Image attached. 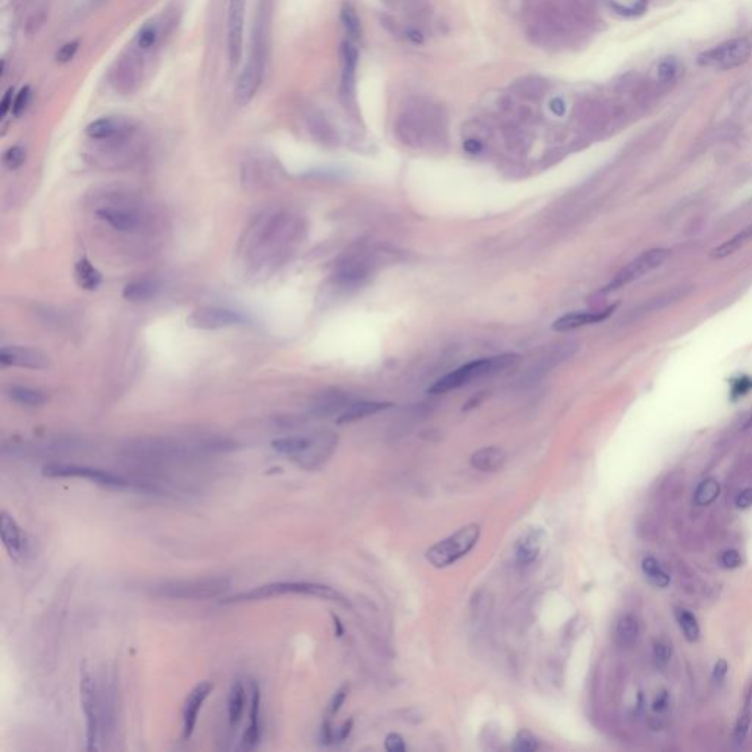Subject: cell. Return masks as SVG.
<instances>
[{"label": "cell", "mask_w": 752, "mask_h": 752, "mask_svg": "<svg viewBox=\"0 0 752 752\" xmlns=\"http://www.w3.org/2000/svg\"><path fill=\"white\" fill-rule=\"evenodd\" d=\"M293 220L284 215H269L258 220L244 242L249 265L254 269L277 265L293 237Z\"/></svg>", "instance_id": "6da1fadb"}, {"label": "cell", "mask_w": 752, "mask_h": 752, "mask_svg": "<svg viewBox=\"0 0 752 752\" xmlns=\"http://www.w3.org/2000/svg\"><path fill=\"white\" fill-rule=\"evenodd\" d=\"M446 130L442 109L422 99H413L399 116L396 131L403 143L423 147L441 139Z\"/></svg>", "instance_id": "7a4b0ae2"}, {"label": "cell", "mask_w": 752, "mask_h": 752, "mask_svg": "<svg viewBox=\"0 0 752 752\" xmlns=\"http://www.w3.org/2000/svg\"><path fill=\"white\" fill-rule=\"evenodd\" d=\"M281 595H303V596H315L320 598L325 601L338 603L341 606L349 607V601L343 594H339L337 589L316 582H273L266 584L258 588H253L246 592H240L237 595L225 598L222 604H242V603H253L268 600V598H275Z\"/></svg>", "instance_id": "3957f363"}, {"label": "cell", "mask_w": 752, "mask_h": 752, "mask_svg": "<svg viewBox=\"0 0 752 752\" xmlns=\"http://www.w3.org/2000/svg\"><path fill=\"white\" fill-rule=\"evenodd\" d=\"M519 362L518 354H501L487 358H480L470 363L457 368L451 373L442 376L430 389V394H446V392L458 389L470 384L473 380L484 378V376L495 375L515 366Z\"/></svg>", "instance_id": "277c9868"}, {"label": "cell", "mask_w": 752, "mask_h": 752, "mask_svg": "<svg viewBox=\"0 0 752 752\" xmlns=\"http://www.w3.org/2000/svg\"><path fill=\"white\" fill-rule=\"evenodd\" d=\"M231 579L224 576L199 577L184 580H168L151 588V594L166 600H209L220 596L231 588Z\"/></svg>", "instance_id": "5b68a950"}, {"label": "cell", "mask_w": 752, "mask_h": 752, "mask_svg": "<svg viewBox=\"0 0 752 752\" xmlns=\"http://www.w3.org/2000/svg\"><path fill=\"white\" fill-rule=\"evenodd\" d=\"M481 538V526L476 523L460 527L453 535L434 544L426 551V560L437 569H446L468 556Z\"/></svg>", "instance_id": "8992f818"}, {"label": "cell", "mask_w": 752, "mask_h": 752, "mask_svg": "<svg viewBox=\"0 0 752 752\" xmlns=\"http://www.w3.org/2000/svg\"><path fill=\"white\" fill-rule=\"evenodd\" d=\"M80 698L85 715V748L93 752L100 748L101 742V707L99 687L85 663L81 664L80 670Z\"/></svg>", "instance_id": "52a82bcc"}, {"label": "cell", "mask_w": 752, "mask_h": 752, "mask_svg": "<svg viewBox=\"0 0 752 752\" xmlns=\"http://www.w3.org/2000/svg\"><path fill=\"white\" fill-rule=\"evenodd\" d=\"M42 473L46 477H81V480L92 481L100 487L113 489H135L134 480H130V477L123 475H116L108 470L94 469L89 466L54 463L46 465Z\"/></svg>", "instance_id": "ba28073f"}, {"label": "cell", "mask_w": 752, "mask_h": 752, "mask_svg": "<svg viewBox=\"0 0 752 752\" xmlns=\"http://www.w3.org/2000/svg\"><path fill=\"white\" fill-rule=\"evenodd\" d=\"M752 54L748 39H732L717 44L698 56V63L719 71H730L744 65Z\"/></svg>", "instance_id": "9c48e42d"}, {"label": "cell", "mask_w": 752, "mask_h": 752, "mask_svg": "<svg viewBox=\"0 0 752 752\" xmlns=\"http://www.w3.org/2000/svg\"><path fill=\"white\" fill-rule=\"evenodd\" d=\"M570 25L568 15L564 13L560 4L544 2L535 9L532 34L537 40H556L566 36Z\"/></svg>", "instance_id": "30bf717a"}, {"label": "cell", "mask_w": 752, "mask_h": 752, "mask_svg": "<svg viewBox=\"0 0 752 752\" xmlns=\"http://www.w3.org/2000/svg\"><path fill=\"white\" fill-rule=\"evenodd\" d=\"M669 256V250L665 249H653L642 253L635 261H632L629 265H626L614 280L603 289V293H610L614 289H619L630 282H634L639 278H642L646 273L653 272L658 266H661Z\"/></svg>", "instance_id": "8fae6325"}, {"label": "cell", "mask_w": 752, "mask_h": 752, "mask_svg": "<svg viewBox=\"0 0 752 752\" xmlns=\"http://www.w3.org/2000/svg\"><path fill=\"white\" fill-rule=\"evenodd\" d=\"M247 320L249 319L240 312L218 306H203L193 311L192 315L187 318V325L194 330L213 331L244 325Z\"/></svg>", "instance_id": "7c38bea8"}, {"label": "cell", "mask_w": 752, "mask_h": 752, "mask_svg": "<svg viewBox=\"0 0 752 752\" xmlns=\"http://www.w3.org/2000/svg\"><path fill=\"white\" fill-rule=\"evenodd\" d=\"M246 0H230L228 6V55L231 66H237L243 56Z\"/></svg>", "instance_id": "4fadbf2b"}, {"label": "cell", "mask_w": 752, "mask_h": 752, "mask_svg": "<svg viewBox=\"0 0 752 752\" xmlns=\"http://www.w3.org/2000/svg\"><path fill=\"white\" fill-rule=\"evenodd\" d=\"M0 538H2L6 551L15 561H23L31 554L30 541L20 525L5 510L0 513Z\"/></svg>", "instance_id": "5bb4252c"}, {"label": "cell", "mask_w": 752, "mask_h": 752, "mask_svg": "<svg viewBox=\"0 0 752 752\" xmlns=\"http://www.w3.org/2000/svg\"><path fill=\"white\" fill-rule=\"evenodd\" d=\"M337 442V435L332 432L315 434L311 447L296 460V463L306 470H316L322 468L332 456Z\"/></svg>", "instance_id": "9a60e30c"}, {"label": "cell", "mask_w": 752, "mask_h": 752, "mask_svg": "<svg viewBox=\"0 0 752 752\" xmlns=\"http://www.w3.org/2000/svg\"><path fill=\"white\" fill-rule=\"evenodd\" d=\"M0 363L4 366L43 370L50 365L49 357L37 350L24 346H6L0 350Z\"/></svg>", "instance_id": "2e32d148"}, {"label": "cell", "mask_w": 752, "mask_h": 752, "mask_svg": "<svg viewBox=\"0 0 752 752\" xmlns=\"http://www.w3.org/2000/svg\"><path fill=\"white\" fill-rule=\"evenodd\" d=\"M213 691V683L204 680L196 685L192 692L185 698V703L182 707V739L188 741L196 730L199 713L204 704V701L208 699L211 692Z\"/></svg>", "instance_id": "e0dca14e"}, {"label": "cell", "mask_w": 752, "mask_h": 752, "mask_svg": "<svg viewBox=\"0 0 752 752\" xmlns=\"http://www.w3.org/2000/svg\"><path fill=\"white\" fill-rule=\"evenodd\" d=\"M262 692L256 680L250 682V710H249V726L243 734L242 749L253 751L259 746L262 741Z\"/></svg>", "instance_id": "ac0fdd59"}, {"label": "cell", "mask_w": 752, "mask_h": 752, "mask_svg": "<svg viewBox=\"0 0 752 752\" xmlns=\"http://www.w3.org/2000/svg\"><path fill=\"white\" fill-rule=\"evenodd\" d=\"M545 538L546 534L542 527H531L518 539L515 546V556L519 566L527 568L538 560L544 549Z\"/></svg>", "instance_id": "d6986e66"}, {"label": "cell", "mask_w": 752, "mask_h": 752, "mask_svg": "<svg viewBox=\"0 0 752 752\" xmlns=\"http://www.w3.org/2000/svg\"><path fill=\"white\" fill-rule=\"evenodd\" d=\"M261 84V65L256 59H250V62L244 66L240 77L235 84L234 92V100L238 106L249 105L251 99L254 97L256 92Z\"/></svg>", "instance_id": "ffe728a7"}, {"label": "cell", "mask_w": 752, "mask_h": 752, "mask_svg": "<svg viewBox=\"0 0 752 752\" xmlns=\"http://www.w3.org/2000/svg\"><path fill=\"white\" fill-rule=\"evenodd\" d=\"M96 215L101 220L108 222L113 230L121 232H131L140 224L139 215L134 211L123 206H113V204H106V206L99 208L96 211Z\"/></svg>", "instance_id": "44dd1931"}, {"label": "cell", "mask_w": 752, "mask_h": 752, "mask_svg": "<svg viewBox=\"0 0 752 752\" xmlns=\"http://www.w3.org/2000/svg\"><path fill=\"white\" fill-rule=\"evenodd\" d=\"M341 93L347 100H354V81H356V68L358 62V52L353 43L344 42L341 44Z\"/></svg>", "instance_id": "7402d4cb"}, {"label": "cell", "mask_w": 752, "mask_h": 752, "mask_svg": "<svg viewBox=\"0 0 752 752\" xmlns=\"http://www.w3.org/2000/svg\"><path fill=\"white\" fill-rule=\"evenodd\" d=\"M614 309H616V306L607 307V309L598 312H573L563 315L553 323V330L557 332H566L577 330L580 327H587V325L603 322L613 313Z\"/></svg>", "instance_id": "603a6c76"}, {"label": "cell", "mask_w": 752, "mask_h": 752, "mask_svg": "<svg viewBox=\"0 0 752 752\" xmlns=\"http://www.w3.org/2000/svg\"><path fill=\"white\" fill-rule=\"evenodd\" d=\"M391 403H381V401H358L351 406H349L343 413L339 415L337 422L339 425L353 423L357 420H362L365 418H369L372 415H376L382 412V410L389 408Z\"/></svg>", "instance_id": "cb8c5ba5"}, {"label": "cell", "mask_w": 752, "mask_h": 752, "mask_svg": "<svg viewBox=\"0 0 752 752\" xmlns=\"http://www.w3.org/2000/svg\"><path fill=\"white\" fill-rule=\"evenodd\" d=\"M470 463L480 472H495L506 463V453L499 447H484L472 454Z\"/></svg>", "instance_id": "d4e9b609"}, {"label": "cell", "mask_w": 752, "mask_h": 752, "mask_svg": "<svg viewBox=\"0 0 752 752\" xmlns=\"http://www.w3.org/2000/svg\"><path fill=\"white\" fill-rule=\"evenodd\" d=\"M313 435H296V437H284L272 442V449L280 454L296 461L307 449L311 447Z\"/></svg>", "instance_id": "484cf974"}, {"label": "cell", "mask_w": 752, "mask_h": 752, "mask_svg": "<svg viewBox=\"0 0 752 752\" xmlns=\"http://www.w3.org/2000/svg\"><path fill=\"white\" fill-rule=\"evenodd\" d=\"M549 90V82L538 75H527L513 84V92L525 100H539Z\"/></svg>", "instance_id": "4316f807"}, {"label": "cell", "mask_w": 752, "mask_h": 752, "mask_svg": "<svg viewBox=\"0 0 752 752\" xmlns=\"http://www.w3.org/2000/svg\"><path fill=\"white\" fill-rule=\"evenodd\" d=\"M159 292V284L155 280L140 278L128 282L123 289V297L128 301H146L155 297Z\"/></svg>", "instance_id": "83f0119b"}, {"label": "cell", "mask_w": 752, "mask_h": 752, "mask_svg": "<svg viewBox=\"0 0 752 752\" xmlns=\"http://www.w3.org/2000/svg\"><path fill=\"white\" fill-rule=\"evenodd\" d=\"M74 275H75L77 284L81 288L87 289V292L97 289L101 284V280H104L101 278V273L99 272V269L87 258H82L75 263Z\"/></svg>", "instance_id": "f1b7e54d"}, {"label": "cell", "mask_w": 752, "mask_h": 752, "mask_svg": "<svg viewBox=\"0 0 752 752\" xmlns=\"http://www.w3.org/2000/svg\"><path fill=\"white\" fill-rule=\"evenodd\" d=\"M246 708V688L242 680H235L228 696V720L231 727L240 723Z\"/></svg>", "instance_id": "f546056e"}, {"label": "cell", "mask_w": 752, "mask_h": 752, "mask_svg": "<svg viewBox=\"0 0 752 752\" xmlns=\"http://www.w3.org/2000/svg\"><path fill=\"white\" fill-rule=\"evenodd\" d=\"M8 396L13 403L20 404V406H25V407H42L43 404L47 403V397L44 392L30 388V387L13 385L9 388Z\"/></svg>", "instance_id": "4dcf8cb0"}, {"label": "cell", "mask_w": 752, "mask_h": 752, "mask_svg": "<svg viewBox=\"0 0 752 752\" xmlns=\"http://www.w3.org/2000/svg\"><path fill=\"white\" fill-rule=\"evenodd\" d=\"M639 637V623L632 614H625L616 626V639L622 646H630Z\"/></svg>", "instance_id": "1f68e13d"}, {"label": "cell", "mask_w": 752, "mask_h": 752, "mask_svg": "<svg viewBox=\"0 0 752 752\" xmlns=\"http://www.w3.org/2000/svg\"><path fill=\"white\" fill-rule=\"evenodd\" d=\"M749 240H752V225L741 230V232H738L737 235L732 237L730 240H727L720 247H717L715 250H713L711 256H713V258H717V259L727 258V256L733 254L734 251H738Z\"/></svg>", "instance_id": "d6a6232c"}, {"label": "cell", "mask_w": 752, "mask_h": 752, "mask_svg": "<svg viewBox=\"0 0 752 752\" xmlns=\"http://www.w3.org/2000/svg\"><path fill=\"white\" fill-rule=\"evenodd\" d=\"M720 495V484L717 482L715 480H706L701 482L696 489H695V494H694V501L696 506H710L711 503H714L717 499H719Z\"/></svg>", "instance_id": "836d02e7"}, {"label": "cell", "mask_w": 752, "mask_h": 752, "mask_svg": "<svg viewBox=\"0 0 752 752\" xmlns=\"http://www.w3.org/2000/svg\"><path fill=\"white\" fill-rule=\"evenodd\" d=\"M642 572L649 582L658 588H665L670 584V576L665 573L654 557H646L642 561Z\"/></svg>", "instance_id": "e575fe53"}, {"label": "cell", "mask_w": 752, "mask_h": 752, "mask_svg": "<svg viewBox=\"0 0 752 752\" xmlns=\"http://www.w3.org/2000/svg\"><path fill=\"white\" fill-rule=\"evenodd\" d=\"M118 124L111 118H100L97 121H93L87 128H85V134H87L93 140H106L111 137L116 135L118 132Z\"/></svg>", "instance_id": "d590c367"}, {"label": "cell", "mask_w": 752, "mask_h": 752, "mask_svg": "<svg viewBox=\"0 0 752 752\" xmlns=\"http://www.w3.org/2000/svg\"><path fill=\"white\" fill-rule=\"evenodd\" d=\"M677 620L685 638L689 642H695L699 638V625L694 614L688 610H677Z\"/></svg>", "instance_id": "8d00e7d4"}, {"label": "cell", "mask_w": 752, "mask_h": 752, "mask_svg": "<svg viewBox=\"0 0 752 752\" xmlns=\"http://www.w3.org/2000/svg\"><path fill=\"white\" fill-rule=\"evenodd\" d=\"M341 23H343L344 30L351 39L361 37V20H358L356 9L350 4H346L341 9Z\"/></svg>", "instance_id": "74e56055"}, {"label": "cell", "mask_w": 752, "mask_h": 752, "mask_svg": "<svg viewBox=\"0 0 752 752\" xmlns=\"http://www.w3.org/2000/svg\"><path fill=\"white\" fill-rule=\"evenodd\" d=\"M680 73V65L675 58H665L657 66V78L661 82H672Z\"/></svg>", "instance_id": "f35d334b"}, {"label": "cell", "mask_w": 752, "mask_h": 752, "mask_svg": "<svg viewBox=\"0 0 752 752\" xmlns=\"http://www.w3.org/2000/svg\"><path fill=\"white\" fill-rule=\"evenodd\" d=\"M513 749L518 752H534L539 749V741L531 732L522 730L515 738V742H513Z\"/></svg>", "instance_id": "ab89813d"}, {"label": "cell", "mask_w": 752, "mask_h": 752, "mask_svg": "<svg viewBox=\"0 0 752 752\" xmlns=\"http://www.w3.org/2000/svg\"><path fill=\"white\" fill-rule=\"evenodd\" d=\"M25 158H27V153H25V149L23 146H12L5 151L4 165L8 169L15 170L25 162Z\"/></svg>", "instance_id": "60d3db41"}, {"label": "cell", "mask_w": 752, "mask_h": 752, "mask_svg": "<svg viewBox=\"0 0 752 752\" xmlns=\"http://www.w3.org/2000/svg\"><path fill=\"white\" fill-rule=\"evenodd\" d=\"M311 128L316 134V137H319V139L323 142H331L334 139V132L331 127L320 115L315 113L311 116Z\"/></svg>", "instance_id": "b9f144b4"}, {"label": "cell", "mask_w": 752, "mask_h": 752, "mask_svg": "<svg viewBox=\"0 0 752 752\" xmlns=\"http://www.w3.org/2000/svg\"><path fill=\"white\" fill-rule=\"evenodd\" d=\"M751 710L748 708V704L744 710V713L739 715V719L737 722V726H734V733H733V739L737 744H742L746 738V734L749 732V727H751Z\"/></svg>", "instance_id": "7bdbcfd3"}, {"label": "cell", "mask_w": 752, "mask_h": 752, "mask_svg": "<svg viewBox=\"0 0 752 752\" xmlns=\"http://www.w3.org/2000/svg\"><path fill=\"white\" fill-rule=\"evenodd\" d=\"M670 657H672V645L668 641H664V639L656 642V645H654V661L657 664V668H660V669L668 668V664L670 663Z\"/></svg>", "instance_id": "ee69618b"}, {"label": "cell", "mask_w": 752, "mask_h": 752, "mask_svg": "<svg viewBox=\"0 0 752 752\" xmlns=\"http://www.w3.org/2000/svg\"><path fill=\"white\" fill-rule=\"evenodd\" d=\"M30 100H31V89L28 87V85H25V87H23L20 90V93L15 96L13 106H12L13 116L20 118L27 111V108L30 105Z\"/></svg>", "instance_id": "f6af8a7d"}, {"label": "cell", "mask_w": 752, "mask_h": 752, "mask_svg": "<svg viewBox=\"0 0 752 752\" xmlns=\"http://www.w3.org/2000/svg\"><path fill=\"white\" fill-rule=\"evenodd\" d=\"M349 691H350V687L349 685H343L335 692V695L332 696L331 703H330V707H328L327 720H331L332 717L341 710V707H343V704L346 703V699H347Z\"/></svg>", "instance_id": "bcb514c9"}, {"label": "cell", "mask_w": 752, "mask_h": 752, "mask_svg": "<svg viewBox=\"0 0 752 752\" xmlns=\"http://www.w3.org/2000/svg\"><path fill=\"white\" fill-rule=\"evenodd\" d=\"M156 40H158V30L153 24L146 25L139 34V46L142 49L153 47V46H155Z\"/></svg>", "instance_id": "7dc6e473"}, {"label": "cell", "mask_w": 752, "mask_h": 752, "mask_svg": "<svg viewBox=\"0 0 752 752\" xmlns=\"http://www.w3.org/2000/svg\"><path fill=\"white\" fill-rule=\"evenodd\" d=\"M78 47H80V43L78 42H70L63 44L56 54V61L61 62V63H66L74 59V56L77 55L78 52Z\"/></svg>", "instance_id": "c3c4849f"}, {"label": "cell", "mask_w": 752, "mask_h": 752, "mask_svg": "<svg viewBox=\"0 0 752 752\" xmlns=\"http://www.w3.org/2000/svg\"><path fill=\"white\" fill-rule=\"evenodd\" d=\"M720 563L726 569H738L742 564V557L737 550H726L720 557Z\"/></svg>", "instance_id": "681fc988"}, {"label": "cell", "mask_w": 752, "mask_h": 752, "mask_svg": "<svg viewBox=\"0 0 752 752\" xmlns=\"http://www.w3.org/2000/svg\"><path fill=\"white\" fill-rule=\"evenodd\" d=\"M385 749L389 752H406L407 745L399 733H389L385 738Z\"/></svg>", "instance_id": "f907efd6"}, {"label": "cell", "mask_w": 752, "mask_h": 752, "mask_svg": "<svg viewBox=\"0 0 752 752\" xmlns=\"http://www.w3.org/2000/svg\"><path fill=\"white\" fill-rule=\"evenodd\" d=\"M495 100H497V101H495V104H497V106H499V109H500L501 112H511L513 109H515V106H516L515 99H513L511 94H506V93H503V94H500V96H499L497 99H495Z\"/></svg>", "instance_id": "816d5d0a"}, {"label": "cell", "mask_w": 752, "mask_h": 752, "mask_svg": "<svg viewBox=\"0 0 752 752\" xmlns=\"http://www.w3.org/2000/svg\"><path fill=\"white\" fill-rule=\"evenodd\" d=\"M752 506V489L751 488H746L744 489L737 499V507L738 508H748Z\"/></svg>", "instance_id": "f5cc1de1"}, {"label": "cell", "mask_w": 752, "mask_h": 752, "mask_svg": "<svg viewBox=\"0 0 752 752\" xmlns=\"http://www.w3.org/2000/svg\"><path fill=\"white\" fill-rule=\"evenodd\" d=\"M13 89H9L2 100V105H0V115H2V118H5L11 111H12V106H13Z\"/></svg>", "instance_id": "db71d44e"}, {"label": "cell", "mask_w": 752, "mask_h": 752, "mask_svg": "<svg viewBox=\"0 0 752 752\" xmlns=\"http://www.w3.org/2000/svg\"><path fill=\"white\" fill-rule=\"evenodd\" d=\"M381 25L391 34H399L400 32V27H399L397 21L394 18H391V16H388V15L381 16Z\"/></svg>", "instance_id": "11a10c76"}, {"label": "cell", "mask_w": 752, "mask_h": 752, "mask_svg": "<svg viewBox=\"0 0 752 752\" xmlns=\"http://www.w3.org/2000/svg\"><path fill=\"white\" fill-rule=\"evenodd\" d=\"M726 673H727V663H726L725 660H719V661L715 663L714 670H713V676H714V679H715L717 682H720V680L725 679Z\"/></svg>", "instance_id": "9f6ffc18"}, {"label": "cell", "mask_w": 752, "mask_h": 752, "mask_svg": "<svg viewBox=\"0 0 752 752\" xmlns=\"http://www.w3.org/2000/svg\"><path fill=\"white\" fill-rule=\"evenodd\" d=\"M351 729H353V720L350 719L349 722H346L343 726H341V727L337 730V733H335V741L343 742L344 739H347V737L350 734Z\"/></svg>", "instance_id": "6f0895ef"}, {"label": "cell", "mask_w": 752, "mask_h": 752, "mask_svg": "<svg viewBox=\"0 0 752 752\" xmlns=\"http://www.w3.org/2000/svg\"><path fill=\"white\" fill-rule=\"evenodd\" d=\"M751 387H752V381H749V380L738 381L737 384H734V387H733V394H734V396H738V397H739V396H744L745 392H746Z\"/></svg>", "instance_id": "680465c9"}, {"label": "cell", "mask_w": 752, "mask_h": 752, "mask_svg": "<svg viewBox=\"0 0 752 752\" xmlns=\"http://www.w3.org/2000/svg\"><path fill=\"white\" fill-rule=\"evenodd\" d=\"M482 142L480 139H468L465 142V150L469 151V153H480L482 150Z\"/></svg>", "instance_id": "91938a15"}, {"label": "cell", "mask_w": 752, "mask_h": 752, "mask_svg": "<svg viewBox=\"0 0 752 752\" xmlns=\"http://www.w3.org/2000/svg\"><path fill=\"white\" fill-rule=\"evenodd\" d=\"M550 109L553 111V113H554V115H558V116H561V115H564V112H566V104H564V101H563L561 99L556 97V99H553V100H551V104H550Z\"/></svg>", "instance_id": "94428289"}, {"label": "cell", "mask_w": 752, "mask_h": 752, "mask_svg": "<svg viewBox=\"0 0 752 752\" xmlns=\"http://www.w3.org/2000/svg\"><path fill=\"white\" fill-rule=\"evenodd\" d=\"M406 37H407V39H410V40H412V42H413V43H416V44H420V43H423V37H422V34H420L419 31H416V30H408V31L406 32Z\"/></svg>", "instance_id": "6125c7cd"}, {"label": "cell", "mask_w": 752, "mask_h": 752, "mask_svg": "<svg viewBox=\"0 0 752 752\" xmlns=\"http://www.w3.org/2000/svg\"><path fill=\"white\" fill-rule=\"evenodd\" d=\"M668 704H669L668 695H661L660 698H657V701L654 703V710L656 711H663V710L668 708Z\"/></svg>", "instance_id": "be15d7a7"}, {"label": "cell", "mask_w": 752, "mask_h": 752, "mask_svg": "<svg viewBox=\"0 0 752 752\" xmlns=\"http://www.w3.org/2000/svg\"><path fill=\"white\" fill-rule=\"evenodd\" d=\"M332 619H334V626H335V635L337 637H343V634H344L343 625H341V622H339V619L337 616H332Z\"/></svg>", "instance_id": "e7e4bbea"}, {"label": "cell", "mask_w": 752, "mask_h": 752, "mask_svg": "<svg viewBox=\"0 0 752 752\" xmlns=\"http://www.w3.org/2000/svg\"><path fill=\"white\" fill-rule=\"evenodd\" d=\"M401 2H404V0H384V4L388 5V6H391V8L399 6Z\"/></svg>", "instance_id": "03108f58"}]
</instances>
